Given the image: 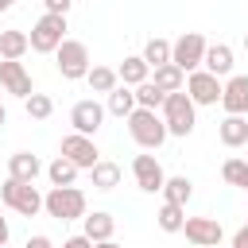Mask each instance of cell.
<instances>
[{
	"mask_svg": "<svg viewBox=\"0 0 248 248\" xmlns=\"http://www.w3.org/2000/svg\"><path fill=\"white\" fill-rule=\"evenodd\" d=\"M128 136L143 147V151H155V147H163L167 143V124H163V116L159 112H147V108H136L132 116H128Z\"/></svg>",
	"mask_w": 248,
	"mask_h": 248,
	"instance_id": "cell-1",
	"label": "cell"
},
{
	"mask_svg": "<svg viewBox=\"0 0 248 248\" xmlns=\"http://www.w3.org/2000/svg\"><path fill=\"white\" fill-rule=\"evenodd\" d=\"M43 209H46L54 221H85V194H81L78 186H62V190L50 186Z\"/></svg>",
	"mask_w": 248,
	"mask_h": 248,
	"instance_id": "cell-2",
	"label": "cell"
},
{
	"mask_svg": "<svg viewBox=\"0 0 248 248\" xmlns=\"http://www.w3.org/2000/svg\"><path fill=\"white\" fill-rule=\"evenodd\" d=\"M159 116H163V124H167L170 136H190L194 124H198V116H194V101L186 97V89H182V93H170V97L163 101Z\"/></svg>",
	"mask_w": 248,
	"mask_h": 248,
	"instance_id": "cell-3",
	"label": "cell"
},
{
	"mask_svg": "<svg viewBox=\"0 0 248 248\" xmlns=\"http://www.w3.org/2000/svg\"><path fill=\"white\" fill-rule=\"evenodd\" d=\"M205 50H209V43H205L198 31H186V35H178V39L170 43V66H178L182 74H194V70H202Z\"/></svg>",
	"mask_w": 248,
	"mask_h": 248,
	"instance_id": "cell-4",
	"label": "cell"
},
{
	"mask_svg": "<svg viewBox=\"0 0 248 248\" xmlns=\"http://www.w3.org/2000/svg\"><path fill=\"white\" fill-rule=\"evenodd\" d=\"M54 66H58V74L66 78V81H78V78H89V46L81 43V39H66L62 46H58V54H54Z\"/></svg>",
	"mask_w": 248,
	"mask_h": 248,
	"instance_id": "cell-5",
	"label": "cell"
},
{
	"mask_svg": "<svg viewBox=\"0 0 248 248\" xmlns=\"http://www.w3.org/2000/svg\"><path fill=\"white\" fill-rule=\"evenodd\" d=\"M0 202L8 205V209H16L19 217H39V209H43V194L35 190V186H23V182H16V178H4V186H0Z\"/></svg>",
	"mask_w": 248,
	"mask_h": 248,
	"instance_id": "cell-6",
	"label": "cell"
},
{
	"mask_svg": "<svg viewBox=\"0 0 248 248\" xmlns=\"http://www.w3.org/2000/svg\"><path fill=\"white\" fill-rule=\"evenodd\" d=\"M62 31H66V19L46 16V12H43V16H39V23L31 27V35H27V39H31V50H39V54H58V46L66 43V35H62Z\"/></svg>",
	"mask_w": 248,
	"mask_h": 248,
	"instance_id": "cell-7",
	"label": "cell"
},
{
	"mask_svg": "<svg viewBox=\"0 0 248 248\" xmlns=\"http://www.w3.org/2000/svg\"><path fill=\"white\" fill-rule=\"evenodd\" d=\"M62 159H70L78 170H93L97 163H101V151H97V143L89 140V136H78V132H70V136H62Z\"/></svg>",
	"mask_w": 248,
	"mask_h": 248,
	"instance_id": "cell-8",
	"label": "cell"
},
{
	"mask_svg": "<svg viewBox=\"0 0 248 248\" xmlns=\"http://www.w3.org/2000/svg\"><path fill=\"white\" fill-rule=\"evenodd\" d=\"M221 93H225L221 78H213V74H205V70L186 74V97L194 101V108H198V105H217Z\"/></svg>",
	"mask_w": 248,
	"mask_h": 248,
	"instance_id": "cell-9",
	"label": "cell"
},
{
	"mask_svg": "<svg viewBox=\"0 0 248 248\" xmlns=\"http://www.w3.org/2000/svg\"><path fill=\"white\" fill-rule=\"evenodd\" d=\"M70 124H74V132L78 136H97L101 132V124H105V105H97L93 97H85V101H78L74 108H70Z\"/></svg>",
	"mask_w": 248,
	"mask_h": 248,
	"instance_id": "cell-10",
	"label": "cell"
},
{
	"mask_svg": "<svg viewBox=\"0 0 248 248\" xmlns=\"http://www.w3.org/2000/svg\"><path fill=\"white\" fill-rule=\"evenodd\" d=\"M132 174H136V186L143 194H163L167 186V174H163V163L155 155H136L132 159Z\"/></svg>",
	"mask_w": 248,
	"mask_h": 248,
	"instance_id": "cell-11",
	"label": "cell"
},
{
	"mask_svg": "<svg viewBox=\"0 0 248 248\" xmlns=\"http://www.w3.org/2000/svg\"><path fill=\"white\" fill-rule=\"evenodd\" d=\"M182 232H186V240L194 248H217L221 236H225V229H221L217 217H186V229Z\"/></svg>",
	"mask_w": 248,
	"mask_h": 248,
	"instance_id": "cell-12",
	"label": "cell"
},
{
	"mask_svg": "<svg viewBox=\"0 0 248 248\" xmlns=\"http://www.w3.org/2000/svg\"><path fill=\"white\" fill-rule=\"evenodd\" d=\"M221 108L229 116H248V74H232L221 93Z\"/></svg>",
	"mask_w": 248,
	"mask_h": 248,
	"instance_id": "cell-13",
	"label": "cell"
},
{
	"mask_svg": "<svg viewBox=\"0 0 248 248\" xmlns=\"http://www.w3.org/2000/svg\"><path fill=\"white\" fill-rule=\"evenodd\" d=\"M0 85H4V93L23 97V101L35 93V89H31V74H27L23 62H0Z\"/></svg>",
	"mask_w": 248,
	"mask_h": 248,
	"instance_id": "cell-14",
	"label": "cell"
},
{
	"mask_svg": "<svg viewBox=\"0 0 248 248\" xmlns=\"http://www.w3.org/2000/svg\"><path fill=\"white\" fill-rule=\"evenodd\" d=\"M39 174H43L39 155H31V151H16V155H8V178L23 182V186H35Z\"/></svg>",
	"mask_w": 248,
	"mask_h": 248,
	"instance_id": "cell-15",
	"label": "cell"
},
{
	"mask_svg": "<svg viewBox=\"0 0 248 248\" xmlns=\"http://www.w3.org/2000/svg\"><path fill=\"white\" fill-rule=\"evenodd\" d=\"M202 70L213 74V78H232V46L229 43H209Z\"/></svg>",
	"mask_w": 248,
	"mask_h": 248,
	"instance_id": "cell-16",
	"label": "cell"
},
{
	"mask_svg": "<svg viewBox=\"0 0 248 248\" xmlns=\"http://www.w3.org/2000/svg\"><path fill=\"white\" fill-rule=\"evenodd\" d=\"M112 232H116V217H112V213H105V209L85 213V229H81V236H89L93 244H105V240H112Z\"/></svg>",
	"mask_w": 248,
	"mask_h": 248,
	"instance_id": "cell-17",
	"label": "cell"
},
{
	"mask_svg": "<svg viewBox=\"0 0 248 248\" xmlns=\"http://www.w3.org/2000/svg\"><path fill=\"white\" fill-rule=\"evenodd\" d=\"M116 78H120V85H128V89H140L143 81H151V66L143 62V54H128V58L120 62Z\"/></svg>",
	"mask_w": 248,
	"mask_h": 248,
	"instance_id": "cell-18",
	"label": "cell"
},
{
	"mask_svg": "<svg viewBox=\"0 0 248 248\" xmlns=\"http://www.w3.org/2000/svg\"><path fill=\"white\" fill-rule=\"evenodd\" d=\"M27 50H31V39H27V31H19V27H12V31H0V54H4V62H19Z\"/></svg>",
	"mask_w": 248,
	"mask_h": 248,
	"instance_id": "cell-19",
	"label": "cell"
},
{
	"mask_svg": "<svg viewBox=\"0 0 248 248\" xmlns=\"http://www.w3.org/2000/svg\"><path fill=\"white\" fill-rule=\"evenodd\" d=\"M217 136H221L225 147H244L248 143V120L244 116H225L221 128H217Z\"/></svg>",
	"mask_w": 248,
	"mask_h": 248,
	"instance_id": "cell-20",
	"label": "cell"
},
{
	"mask_svg": "<svg viewBox=\"0 0 248 248\" xmlns=\"http://www.w3.org/2000/svg\"><path fill=\"white\" fill-rule=\"evenodd\" d=\"M190 198H194V182H190L186 174L167 178V186H163V202H167V205H182V209H186Z\"/></svg>",
	"mask_w": 248,
	"mask_h": 248,
	"instance_id": "cell-21",
	"label": "cell"
},
{
	"mask_svg": "<svg viewBox=\"0 0 248 248\" xmlns=\"http://www.w3.org/2000/svg\"><path fill=\"white\" fill-rule=\"evenodd\" d=\"M89 182H93V190H116V186H120V163L101 159V163L89 170Z\"/></svg>",
	"mask_w": 248,
	"mask_h": 248,
	"instance_id": "cell-22",
	"label": "cell"
},
{
	"mask_svg": "<svg viewBox=\"0 0 248 248\" xmlns=\"http://www.w3.org/2000/svg\"><path fill=\"white\" fill-rule=\"evenodd\" d=\"M151 85H155V89H163V93L170 97V93H182V89H186V74H182L178 66H163V70H155Z\"/></svg>",
	"mask_w": 248,
	"mask_h": 248,
	"instance_id": "cell-23",
	"label": "cell"
},
{
	"mask_svg": "<svg viewBox=\"0 0 248 248\" xmlns=\"http://www.w3.org/2000/svg\"><path fill=\"white\" fill-rule=\"evenodd\" d=\"M105 112H112V116H132V112H136V89H128V85L112 89L108 101H105Z\"/></svg>",
	"mask_w": 248,
	"mask_h": 248,
	"instance_id": "cell-24",
	"label": "cell"
},
{
	"mask_svg": "<svg viewBox=\"0 0 248 248\" xmlns=\"http://www.w3.org/2000/svg\"><path fill=\"white\" fill-rule=\"evenodd\" d=\"M85 81H89V89H93V93H105V97H108L112 89H120V78H116V70H112V66H93Z\"/></svg>",
	"mask_w": 248,
	"mask_h": 248,
	"instance_id": "cell-25",
	"label": "cell"
},
{
	"mask_svg": "<svg viewBox=\"0 0 248 248\" xmlns=\"http://www.w3.org/2000/svg\"><path fill=\"white\" fill-rule=\"evenodd\" d=\"M155 221H159V229L163 232H182L186 229V209L182 205H159V213H155Z\"/></svg>",
	"mask_w": 248,
	"mask_h": 248,
	"instance_id": "cell-26",
	"label": "cell"
},
{
	"mask_svg": "<svg viewBox=\"0 0 248 248\" xmlns=\"http://www.w3.org/2000/svg\"><path fill=\"white\" fill-rule=\"evenodd\" d=\"M143 62H147L151 70L170 66V43H167V39H147V46H143Z\"/></svg>",
	"mask_w": 248,
	"mask_h": 248,
	"instance_id": "cell-27",
	"label": "cell"
},
{
	"mask_svg": "<svg viewBox=\"0 0 248 248\" xmlns=\"http://www.w3.org/2000/svg\"><path fill=\"white\" fill-rule=\"evenodd\" d=\"M46 178H50V186H58V190H62V186H74V178H78V167H74L70 159H62V155H58V159L46 167Z\"/></svg>",
	"mask_w": 248,
	"mask_h": 248,
	"instance_id": "cell-28",
	"label": "cell"
},
{
	"mask_svg": "<svg viewBox=\"0 0 248 248\" xmlns=\"http://www.w3.org/2000/svg\"><path fill=\"white\" fill-rule=\"evenodd\" d=\"M221 178L229 182V186H240V190H248V159H225L221 163Z\"/></svg>",
	"mask_w": 248,
	"mask_h": 248,
	"instance_id": "cell-29",
	"label": "cell"
},
{
	"mask_svg": "<svg viewBox=\"0 0 248 248\" xmlns=\"http://www.w3.org/2000/svg\"><path fill=\"white\" fill-rule=\"evenodd\" d=\"M163 101H167V93H163V89H155L151 81H143V85L136 89V108H147V112H159V108H163Z\"/></svg>",
	"mask_w": 248,
	"mask_h": 248,
	"instance_id": "cell-30",
	"label": "cell"
},
{
	"mask_svg": "<svg viewBox=\"0 0 248 248\" xmlns=\"http://www.w3.org/2000/svg\"><path fill=\"white\" fill-rule=\"evenodd\" d=\"M23 108H27V116H31V120H46V116L54 112V101H50L46 93H31V97L23 101Z\"/></svg>",
	"mask_w": 248,
	"mask_h": 248,
	"instance_id": "cell-31",
	"label": "cell"
},
{
	"mask_svg": "<svg viewBox=\"0 0 248 248\" xmlns=\"http://www.w3.org/2000/svg\"><path fill=\"white\" fill-rule=\"evenodd\" d=\"M43 8H46V16H58V19H66V12H70V0H43Z\"/></svg>",
	"mask_w": 248,
	"mask_h": 248,
	"instance_id": "cell-32",
	"label": "cell"
},
{
	"mask_svg": "<svg viewBox=\"0 0 248 248\" xmlns=\"http://www.w3.org/2000/svg\"><path fill=\"white\" fill-rule=\"evenodd\" d=\"M62 248H93V240L78 232V236H66V240H62Z\"/></svg>",
	"mask_w": 248,
	"mask_h": 248,
	"instance_id": "cell-33",
	"label": "cell"
},
{
	"mask_svg": "<svg viewBox=\"0 0 248 248\" xmlns=\"http://www.w3.org/2000/svg\"><path fill=\"white\" fill-rule=\"evenodd\" d=\"M23 248H54V240L50 236H43V232H35V236H27V244Z\"/></svg>",
	"mask_w": 248,
	"mask_h": 248,
	"instance_id": "cell-34",
	"label": "cell"
},
{
	"mask_svg": "<svg viewBox=\"0 0 248 248\" xmlns=\"http://www.w3.org/2000/svg\"><path fill=\"white\" fill-rule=\"evenodd\" d=\"M232 248H248V225H240V229H236V236H232Z\"/></svg>",
	"mask_w": 248,
	"mask_h": 248,
	"instance_id": "cell-35",
	"label": "cell"
},
{
	"mask_svg": "<svg viewBox=\"0 0 248 248\" xmlns=\"http://www.w3.org/2000/svg\"><path fill=\"white\" fill-rule=\"evenodd\" d=\"M8 236H12V229H8V217H0V248H8Z\"/></svg>",
	"mask_w": 248,
	"mask_h": 248,
	"instance_id": "cell-36",
	"label": "cell"
},
{
	"mask_svg": "<svg viewBox=\"0 0 248 248\" xmlns=\"http://www.w3.org/2000/svg\"><path fill=\"white\" fill-rule=\"evenodd\" d=\"M93 248H124V244H116V240H105V244H93Z\"/></svg>",
	"mask_w": 248,
	"mask_h": 248,
	"instance_id": "cell-37",
	"label": "cell"
},
{
	"mask_svg": "<svg viewBox=\"0 0 248 248\" xmlns=\"http://www.w3.org/2000/svg\"><path fill=\"white\" fill-rule=\"evenodd\" d=\"M4 124H8V108L0 105V128H4Z\"/></svg>",
	"mask_w": 248,
	"mask_h": 248,
	"instance_id": "cell-38",
	"label": "cell"
},
{
	"mask_svg": "<svg viewBox=\"0 0 248 248\" xmlns=\"http://www.w3.org/2000/svg\"><path fill=\"white\" fill-rule=\"evenodd\" d=\"M8 8H12V0H0V12H8Z\"/></svg>",
	"mask_w": 248,
	"mask_h": 248,
	"instance_id": "cell-39",
	"label": "cell"
},
{
	"mask_svg": "<svg viewBox=\"0 0 248 248\" xmlns=\"http://www.w3.org/2000/svg\"><path fill=\"white\" fill-rule=\"evenodd\" d=\"M244 50H248V31H244Z\"/></svg>",
	"mask_w": 248,
	"mask_h": 248,
	"instance_id": "cell-40",
	"label": "cell"
},
{
	"mask_svg": "<svg viewBox=\"0 0 248 248\" xmlns=\"http://www.w3.org/2000/svg\"><path fill=\"white\" fill-rule=\"evenodd\" d=\"M0 62H4V54H0Z\"/></svg>",
	"mask_w": 248,
	"mask_h": 248,
	"instance_id": "cell-41",
	"label": "cell"
},
{
	"mask_svg": "<svg viewBox=\"0 0 248 248\" xmlns=\"http://www.w3.org/2000/svg\"><path fill=\"white\" fill-rule=\"evenodd\" d=\"M244 194H248V190H244Z\"/></svg>",
	"mask_w": 248,
	"mask_h": 248,
	"instance_id": "cell-42",
	"label": "cell"
},
{
	"mask_svg": "<svg viewBox=\"0 0 248 248\" xmlns=\"http://www.w3.org/2000/svg\"><path fill=\"white\" fill-rule=\"evenodd\" d=\"M217 248H221V244H217Z\"/></svg>",
	"mask_w": 248,
	"mask_h": 248,
	"instance_id": "cell-43",
	"label": "cell"
}]
</instances>
